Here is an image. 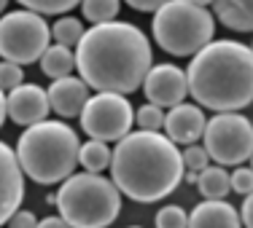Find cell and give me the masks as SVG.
<instances>
[{
    "label": "cell",
    "instance_id": "cell-36",
    "mask_svg": "<svg viewBox=\"0 0 253 228\" xmlns=\"http://www.w3.org/2000/svg\"><path fill=\"white\" fill-rule=\"evenodd\" d=\"M251 49H253V46H251Z\"/></svg>",
    "mask_w": 253,
    "mask_h": 228
},
{
    "label": "cell",
    "instance_id": "cell-27",
    "mask_svg": "<svg viewBox=\"0 0 253 228\" xmlns=\"http://www.w3.org/2000/svg\"><path fill=\"white\" fill-rule=\"evenodd\" d=\"M232 191L240 196L253 194V169L251 166H237L232 172Z\"/></svg>",
    "mask_w": 253,
    "mask_h": 228
},
{
    "label": "cell",
    "instance_id": "cell-29",
    "mask_svg": "<svg viewBox=\"0 0 253 228\" xmlns=\"http://www.w3.org/2000/svg\"><path fill=\"white\" fill-rule=\"evenodd\" d=\"M126 5H129V8H135V11H140V14H146V11H159L162 5L165 3H170V0H124Z\"/></svg>",
    "mask_w": 253,
    "mask_h": 228
},
{
    "label": "cell",
    "instance_id": "cell-34",
    "mask_svg": "<svg viewBox=\"0 0 253 228\" xmlns=\"http://www.w3.org/2000/svg\"><path fill=\"white\" fill-rule=\"evenodd\" d=\"M251 169H253V156H251Z\"/></svg>",
    "mask_w": 253,
    "mask_h": 228
},
{
    "label": "cell",
    "instance_id": "cell-30",
    "mask_svg": "<svg viewBox=\"0 0 253 228\" xmlns=\"http://www.w3.org/2000/svg\"><path fill=\"white\" fill-rule=\"evenodd\" d=\"M240 218H243V226L245 228H253V194L245 196L243 207H240Z\"/></svg>",
    "mask_w": 253,
    "mask_h": 228
},
{
    "label": "cell",
    "instance_id": "cell-20",
    "mask_svg": "<svg viewBox=\"0 0 253 228\" xmlns=\"http://www.w3.org/2000/svg\"><path fill=\"white\" fill-rule=\"evenodd\" d=\"M119 5H122V0H84L81 11L84 19L92 25H108V22H116Z\"/></svg>",
    "mask_w": 253,
    "mask_h": 228
},
{
    "label": "cell",
    "instance_id": "cell-33",
    "mask_svg": "<svg viewBox=\"0 0 253 228\" xmlns=\"http://www.w3.org/2000/svg\"><path fill=\"white\" fill-rule=\"evenodd\" d=\"M191 3H197V5H202V8H208V5H213V0H191Z\"/></svg>",
    "mask_w": 253,
    "mask_h": 228
},
{
    "label": "cell",
    "instance_id": "cell-35",
    "mask_svg": "<svg viewBox=\"0 0 253 228\" xmlns=\"http://www.w3.org/2000/svg\"><path fill=\"white\" fill-rule=\"evenodd\" d=\"M129 228H140V226H129Z\"/></svg>",
    "mask_w": 253,
    "mask_h": 228
},
{
    "label": "cell",
    "instance_id": "cell-24",
    "mask_svg": "<svg viewBox=\"0 0 253 228\" xmlns=\"http://www.w3.org/2000/svg\"><path fill=\"white\" fill-rule=\"evenodd\" d=\"M154 223L156 228H189V215L180 207H175V204H167V207H162L156 212Z\"/></svg>",
    "mask_w": 253,
    "mask_h": 228
},
{
    "label": "cell",
    "instance_id": "cell-8",
    "mask_svg": "<svg viewBox=\"0 0 253 228\" xmlns=\"http://www.w3.org/2000/svg\"><path fill=\"white\" fill-rule=\"evenodd\" d=\"M205 148L221 166H243L253 156V124L240 113H218L208 121Z\"/></svg>",
    "mask_w": 253,
    "mask_h": 228
},
{
    "label": "cell",
    "instance_id": "cell-3",
    "mask_svg": "<svg viewBox=\"0 0 253 228\" xmlns=\"http://www.w3.org/2000/svg\"><path fill=\"white\" fill-rule=\"evenodd\" d=\"M189 94L215 113H237L253 102V49L240 40H213L189 62Z\"/></svg>",
    "mask_w": 253,
    "mask_h": 228
},
{
    "label": "cell",
    "instance_id": "cell-18",
    "mask_svg": "<svg viewBox=\"0 0 253 228\" xmlns=\"http://www.w3.org/2000/svg\"><path fill=\"white\" fill-rule=\"evenodd\" d=\"M197 188L205 199H226V194L232 191V175H226V169L221 164L208 166V169L200 172Z\"/></svg>",
    "mask_w": 253,
    "mask_h": 228
},
{
    "label": "cell",
    "instance_id": "cell-25",
    "mask_svg": "<svg viewBox=\"0 0 253 228\" xmlns=\"http://www.w3.org/2000/svg\"><path fill=\"white\" fill-rule=\"evenodd\" d=\"M210 153H208V148L205 145H186V151H183V164H186V169H191V172H202V169H208L210 166Z\"/></svg>",
    "mask_w": 253,
    "mask_h": 228
},
{
    "label": "cell",
    "instance_id": "cell-10",
    "mask_svg": "<svg viewBox=\"0 0 253 228\" xmlns=\"http://www.w3.org/2000/svg\"><path fill=\"white\" fill-rule=\"evenodd\" d=\"M3 113H0V121L11 118L14 124L19 127H35L41 121H49V110H51V102H49V89H41L38 83H22L19 89L14 92H5L3 99Z\"/></svg>",
    "mask_w": 253,
    "mask_h": 228
},
{
    "label": "cell",
    "instance_id": "cell-23",
    "mask_svg": "<svg viewBox=\"0 0 253 228\" xmlns=\"http://www.w3.org/2000/svg\"><path fill=\"white\" fill-rule=\"evenodd\" d=\"M165 121H167V116L162 113L159 105H154V102L140 105L135 110V124H137V129H143V131H159L165 127Z\"/></svg>",
    "mask_w": 253,
    "mask_h": 228
},
{
    "label": "cell",
    "instance_id": "cell-2",
    "mask_svg": "<svg viewBox=\"0 0 253 228\" xmlns=\"http://www.w3.org/2000/svg\"><path fill=\"white\" fill-rule=\"evenodd\" d=\"M183 169V153L159 131H129L113 148L111 180L132 201H162L180 185Z\"/></svg>",
    "mask_w": 253,
    "mask_h": 228
},
{
    "label": "cell",
    "instance_id": "cell-17",
    "mask_svg": "<svg viewBox=\"0 0 253 228\" xmlns=\"http://www.w3.org/2000/svg\"><path fill=\"white\" fill-rule=\"evenodd\" d=\"M73 67H78V57L70 51V46L51 43L49 49H46V54L41 57V70H43V75H49L51 81L68 78L73 73Z\"/></svg>",
    "mask_w": 253,
    "mask_h": 228
},
{
    "label": "cell",
    "instance_id": "cell-31",
    "mask_svg": "<svg viewBox=\"0 0 253 228\" xmlns=\"http://www.w3.org/2000/svg\"><path fill=\"white\" fill-rule=\"evenodd\" d=\"M38 228H73V226H70L62 215H49V218H43L38 223Z\"/></svg>",
    "mask_w": 253,
    "mask_h": 228
},
{
    "label": "cell",
    "instance_id": "cell-12",
    "mask_svg": "<svg viewBox=\"0 0 253 228\" xmlns=\"http://www.w3.org/2000/svg\"><path fill=\"white\" fill-rule=\"evenodd\" d=\"M25 169L19 164L16 151H11L8 142L0 145V220L8 223L19 212L22 196H25Z\"/></svg>",
    "mask_w": 253,
    "mask_h": 228
},
{
    "label": "cell",
    "instance_id": "cell-6",
    "mask_svg": "<svg viewBox=\"0 0 253 228\" xmlns=\"http://www.w3.org/2000/svg\"><path fill=\"white\" fill-rule=\"evenodd\" d=\"M154 40L172 57H194L213 43L215 19L191 0H170L154 14Z\"/></svg>",
    "mask_w": 253,
    "mask_h": 228
},
{
    "label": "cell",
    "instance_id": "cell-22",
    "mask_svg": "<svg viewBox=\"0 0 253 228\" xmlns=\"http://www.w3.org/2000/svg\"><path fill=\"white\" fill-rule=\"evenodd\" d=\"M16 3L41 16H54V14H68L70 8H76L84 0H16Z\"/></svg>",
    "mask_w": 253,
    "mask_h": 228
},
{
    "label": "cell",
    "instance_id": "cell-11",
    "mask_svg": "<svg viewBox=\"0 0 253 228\" xmlns=\"http://www.w3.org/2000/svg\"><path fill=\"white\" fill-rule=\"evenodd\" d=\"M148 102L159 107H175L189 94V75L178 65H154L143 83Z\"/></svg>",
    "mask_w": 253,
    "mask_h": 228
},
{
    "label": "cell",
    "instance_id": "cell-14",
    "mask_svg": "<svg viewBox=\"0 0 253 228\" xmlns=\"http://www.w3.org/2000/svg\"><path fill=\"white\" fill-rule=\"evenodd\" d=\"M49 102L51 110L62 118H81L84 107L89 102V83L84 78H59V81H51L49 86Z\"/></svg>",
    "mask_w": 253,
    "mask_h": 228
},
{
    "label": "cell",
    "instance_id": "cell-5",
    "mask_svg": "<svg viewBox=\"0 0 253 228\" xmlns=\"http://www.w3.org/2000/svg\"><path fill=\"white\" fill-rule=\"evenodd\" d=\"M54 204L73 228H108L122 212V191L97 172H81L59 183Z\"/></svg>",
    "mask_w": 253,
    "mask_h": 228
},
{
    "label": "cell",
    "instance_id": "cell-32",
    "mask_svg": "<svg viewBox=\"0 0 253 228\" xmlns=\"http://www.w3.org/2000/svg\"><path fill=\"white\" fill-rule=\"evenodd\" d=\"M186 183H189V185H197V183H200V172H186Z\"/></svg>",
    "mask_w": 253,
    "mask_h": 228
},
{
    "label": "cell",
    "instance_id": "cell-4",
    "mask_svg": "<svg viewBox=\"0 0 253 228\" xmlns=\"http://www.w3.org/2000/svg\"><path fill=\"white\" fill-rule=\"evenodd\" d=\"M78 153L81 142L65 121H41L27 127L16 142L22 169L38 185L65 183L78 164Z\"/></svg>",
    "mask_w": 253,
    "mask_h": 228
},
{
    "label": "cell",
    "instance_id": "cell-21",
    "mask_svg": "<svg viewBox=\"0 0 253 228\" xmlns=\"http://www.w3.org/2000/svg\"><path fill=\"white\" fill-rule=\"evenodd\" d=\"M51 35H54V43H62V46H76L84 40V35H86V30L84 25L76 19V16H59L57 22H54L51 27Z\"/></svg>",
    "mask_w": 253,
    "mask_h": 228
},
{
    "label": "cell",
    "instance_id": "cell-13",
    "mask_svg": "<svg viewBox=\"0 0 253 228\" xmlns=\"http://www.w3.org/2000/svg\"><path fill=\"white\" fill-rule=\"evenodd\" d=\"M205 129H208V121H205V113L200 105H180L170 107L165 121V134L170 137L175 145H194L200 137H205Z\"/></svg>",
    "mask_w": 253,
    "mask_h": 228
},
{
    "label": "cell",
    "instance_id": "cell-7",
    "mask_svg": "<svg viewBox=\"0 0 253 228\" xmlns=\"http://www.w3.org/2000/svg\"><path fill=\"white\" fill-rule=\"evenodd\" d=\"M51 27L35 11H11L0 19V54L5 62L33 65L49 49Z\"/></svg>",
    "mask_w": 253,
    "mask_h": 228
},
{
    "label": "cell",
    "instance_id": "cell-26",
    "mask_svg": "<svg viewBox=\"0 0 253 228\" xmlns=\"http://www.w3.org/2000/svg\"><path fill=\"white\" fill-rule=\"evenodd\" d=\"M0 83H3V92H14L25 83V73H22V65L16 62H5L3 59V67H0Z\"/></svg>",
    "mask_w": 253,
    "mask_h": 228
},
{
    "label": "cell",
    "instance_id": "cell-28",
    "mask_svg": "<svg viewBox=\"0 0 253 228\" xmlns=\"http://www.w3.org/2000/svg\"><path fill=\"white\" fill-rule=\"evenodd\" d=\"M38 223H41V220L35 218L30 209H19V212L5 223V228H38Z\"/></svg>",
    "mask_w": 253,
    "mask_h": 228
},
{
    "label": "cell",
    "instance_id": "cell-16",
    "mask_svg": "<svg viewBox=\"0 0 253 228\" xmlns=\"http://www.w3.org/2000/svg\"><path fill=\"white\" fill-rule=\"evenodd\" d=\"M215 16L234 33H253V0H213Z\"/></svg>",
    "mask_w": 253,
    "mask_h": 228
},
{
    "label": "cell",
    "instance_id": "cell-19",
    "mask_svg": "<svg viewBox=\"0 0 253 228\" xmlns=\"http://www.w3.org/2000/svg\"><path fill=\"white\" fill-rule=\"evenodd\" d=\"M111 159H113V151L108 148V142L102 140H89V142H81V153H78V164L84 166L86 172H100L105 166H111Z\"/></svg>",
    "mask_w": 253,
    "mask_h": 228
},
{
    "label": "cell",
    "instance_id": "cell-1",
    "mask_svg": "<svg viewBox=\"0 0 253 228\" xmlns=\"http://www.w3.org/2000/svg\"><path fill=\"white\" fill-rule=\"evenodd\" d=\"M78 73L89 89L132 94L151 73V43L129 22L92 25L76 49Z\"/></svg>",
    "mask_w": 253,
    "mask_h": 228
},
{
    "label": "cell",
    "instance_id": "cell-9",
    "mask_svg": "<svg viewBox=\"0 0 253 228\" xmlns=\"http://www.w3.org/2000/svg\"><path fill=\"white\" fill-rule=\"evenodd\" d=\"M132 124H135V110H132L129 99L124 94H113V92H100L94 97H89L86 107L81 113V129L92 140L102 142L124 140L129 134Z\"/></svg>",
    "mask_w": 253,
    "mask_h": 228
},
{
    "label": "cell",
    "instance_id": "cell-15",
    "mask_svg": "<svg viewBox=\"0 0 253 228\" xmlns=\"http://www.w3.org/2000/svg\"><path fill=\"white\" fill-rule=\"evenodd\" d=\"M189 228H243V218L229 201L208 199L191 209Z\"/></svg>",
    "mask_w": 253,
    "mask_h": 228
}]
</instances>
